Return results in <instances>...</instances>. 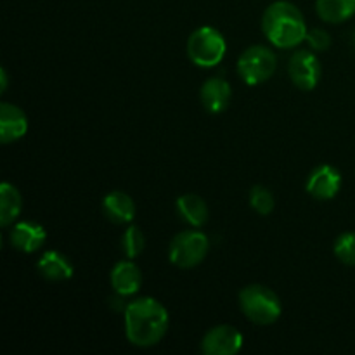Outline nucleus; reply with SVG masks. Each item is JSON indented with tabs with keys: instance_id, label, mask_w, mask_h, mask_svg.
Segmentation results:
<instances>
[{
	"instance_id": "4468645a",
	"label": "nucleus",
	"mask_w": 355,
	"mask_h": 355,
	"mask_svg": "<svg viewBox=\"0 0 355 355\" xmlns=\"http://www.w3.org/2000/svg\"><path fill=\"white\" fill-rule=\"evenodd\" d=\"M103 210L113 224H128L135 217V203L128 194L113 191L103 201Z\"/></svg>"
},
{
	"instance_id": "ddd939ff",
	"label": "nucleus",
	"mask_w": 355,
	"mask_h": 355,
	"mask_svg": "<svg viewBox=\"0 0 355 355\" xmlns=\"http://www.w3.org/2000/svg\"><path fill=\"white\" fill-rule=\"evenodd\" d=\"M111 284H113V290L120 297L135 295L142 284L141 269L130 260L118 262L111 270Z\"/></svg>"
},
{
	"instance_id": "423d86ee",
	"label": "nucleus",
	"mask_w": 355,
	"mask_h": 355,
	"mask_svg": "<svg viewBox=\"0 0 355 355\" xmlns=\"http://www.w3.org/2000/svg\"><path fill=\"white\" fill-rule=\"evenodd\" d=\"M276 66L277 58L270 49L253 45L239 55L238 73L246 85H260L274 75Z\"/></svg>"
},
{
	"instance_id": "0eeeda50",
	"label": "nucleus",
	"mask_w": 355,
	"mask_h": 355,
	"mask_svg": "<svg viewBox=\"0 0 355 355\" xmlns=\"http://www.w3.org/2000/svg\"><path fill=\"white\" fill-rule=\"evenodd\" d=\"M291 80L300 90H312L321 80V62L311 51H297L288 64Z\"/></svg>"
},
{
	"instance_id": "6ab92c4d",
	"label": "nucleus",
	"mask_w": 355,
	"mask_h": 355,
	"mask_svg": "<svg viewBox=\"0 0 355 355\" xmlns=\"http://www.w3.org/2000/svg\"><path fill=\"white\" fill-rule=\"evenodd\" d=\"M250 205H252L253 210L257 211L259 215H269L272 214L274 210V196L267 187L263 186H255L250 193Z\"/></svg>"
},
{
	"instance_id": "f257e3e1",
	"label": "nucleus",
	"mask_w": 355,
	"mask_h": 355,
	"mask_svg": "<svg viewBox=\"0 0 355 355\" xmlns=\"http://www.w3.org/2000/svg\"><path fill=\"white\" fill-rule=\"evenodd\" d=\"M166 329L168 311L155 298H135L125 305V331L132 345H156L166 335Z\"/></svg>"
},
{
	"instance_id": "6e6552de",
	"label": "nucleus",
	"mask_w": 355,
	"mask_h": 355,
	"mask_svg": "<svg viewBox=\"0 0 355 355\" xmlns=\"http://www.w3.org/2000/svg\"><path fill=\"white\" fill-rule=\"evenodd\" d=\"M243 335L234 326H215L205 335L201 350L207 355H234L241 350Z\"/></svg>"
},
{
	"instance_id": "dca6fc26",
	"label": "nucleus",
	"mask_w": 355,
	"mask_h": 355,
	"mask_svg": "<svg viewBox=\"0 0 355 355\" xmlns=\"http://www.w3.org/2000/svg\"><path fill=\"white\" fill-rule=\"evenodd\" d=\"M177 214L193 227H203L208 222V207L198 194H184L177 200Z\"/></svg>"
},
{
	"instance_id": "39448f33",
	"label": "nucleus",
	"mask_w": 355,
	"mask_h": 355,
	"mask_svg": "<svg viewBox=\"0 0 355 355\" xmlns=\"http://www.w3.org/2000/svg\"><path fill=\"white\" fill-rule=\"evenodd\" d=\"M210 243L201 231H184L170 243L168 259L179 269H193L207 257Z\"/></svg>"
},
{
	"instance_id": "a211bd4d",
	"label": "nucleus",
	"mask_w": 355,
	"mask_h": 355,
	"mask_svg": "<svg viewBox=\"0 0 355 355\" xmlns=\"http://www.w3.org/2000/svg\"><path fill=\"white\" fill-rule=\"evenodd\" d=\"M21 208H23V200H21L19 191L12 184L2 182L0 186V225L7 227L14 224L19 217Z\"/></svg>"
},
{
	"instance_id": "5701e85b",
	"label": "nucleus",
	"mask_w": 355,
	"mask_h": 355,
	"mask_svg": "<svg viewBox=\"0 0 355 355\" xmlns=\"http://www.w3.org/2000/svg\"><path fill=\"white\" fill-rule=\"evenodd\" d=\"M0 76H2V90H6V85H7V75H6V69H2V71H0Z\"/></svg>"
},
{
	"instance_id": "f8f14e48",
	"label": "nucleus",
	"mask_w": 355,
	"mask_h": 355,
	"mask_svg": "<svg viewBox=\"0 0 355 355\" xmlns=\"http://www.w3.org/2000/svg\"><path fill=\"white\" fill-rule=\"evenodd\" d=\"M9 238L14 248L19 252L35 253L42 248L47 234H45V229L37 222H19L12 227Z\"/></svg>"
},
{
	"instance_id": "1a4fd4ad",
	"label": "nucleus",
	"mask_w": 355,
	"mask_h": 355,
	"mask_svg": "<svg viewBox=\"0 0 355 355\" xmlns=\"http://www.w3.org/2000/svg\"><path fill=\"white\" fill-rule=\"evenodd\" d=\"M342 187V175L331 165H321L311 173L307 180V193L319 201H328L338 194Z\"/></svg>"
},
{
	"instance_id": "20e7f679",
	"label": "nucleus",
	"mask_w": 355,
	"mask_h": 355,
	"mask_svg": "<svg viewBox=\"0 0 355 355\" xmlns=\"http://www.w3.org/2000/svg\"><path fill=\"white\" fill-rule=\"evenodd\" d=\"M227 44L224 35L211 26H201L187 40V55L200 68L217 66L225 58Z\"/></svg>"
},
{
	"instance_id": "9b49d317",
	"label": "nucleus",
	"mask_w": 355,
	"mask_h": 355,
	"mask_svg": "<svg viewBox=\"0 0 355 355\" xmlns=\"http://www.w3.org/2000/svg\"><path fill=\"white\" fill-rule=\"evenodd\" d=\"M28 130V116L14 104L2 103L0 106V141L3 144L19 141Z\"/></svg>"
},
{
	"instance_id": "412c9836",
	"label": "nucleus",
	"mask_w": 355,
	"mask_h": 355,
	"mask_svg": "<svg viewBox=\"0 0 355 355\" xmlns=\"http://www.w3.org/2000/svg\"><path fill=\"white\" fill-rule=\"evenodd\" d=\"M335 255L345 266L355 267V232H343L335 243Z\"/></svg>"
},
{
	"instance_id": "7ed1b4c3",
	"label": "nucleus",
	"mask_w": 355,
	"mask_h": 355,
	"mask_svg": "<svg viewBox=\"0 0 355 355\" xmlns=\"http://www.w3.org/2000/svg\"><path fill=\"white\" fill-rule=\"evenodd\" d=\"M239 305L246 318L260 326L276 322L281 318V300L272 290L262 284H250L239 293Z\"/></svg>"
},
{
	"instance_id": "f3484780",
	"label": "nucleus",
	"mask_w": 355,
	"mask_h": 355,
	"mask_svg": "<svg viewBox=\"0 0 355 355\" xmlns=\"http://www.w3.org/2000/svg\"><path fill=\"white\" fill-rule=\"evenodd\" d=\"M315 10L326 23L338 24L355 14V0H315Z\"/></svg>"
},
{
	"instance_id": "4be33fe9",
	"label": "nucleus",
	"mask_w": 355,
	"mask_h": 355,
	"mask_svg": "<svg viewBox=\"0 0 355 355\" xmlns=\"http://www.w3.org/2000/svg\"><path fill=\"white\" fill-rule=\"evenodd\" d=\"M305 40L309 42V45H311L314 51L319 52H324L331 47V37H329V33L324 30H319V28L307 31V38H305Z\"/></svg>"
},
{
	"instance_id": "f03ea898",
	"label": "nucleus",
	"mask_w": 355,
	"mask_h": 355,
	"mask_svg": "<svg viewBox=\"0 0 355 355\" xmlns=\"http://www.w3.org/2000/svg\"><path fill=\"white\" fill-rule=\"evenodd\" d=\"M262 30L267 40L279 49L297 47L307 38L304 14L286 0H277L267 7L262 17Z\"/></svg>"
},
{
	"instance_id": "9d476101",
	"label": "nucleus",
	"mask_w": 355,
	"mask_h": 355,
	"mask_svg": "<svg viewBox=\"0 0 355 355\" xmlns=\"http://www.w3.org/2000/svg\"><path fill=\"white\" fill-rule=\"evenodd\" d=\"M232 99V89L227 80L220 76L207 80L201 87V103L203 107L211 114H218L227 110Z\"/></svg>"
},
{
	"instance_id": "2eb2a0df",
	"label": "nucleus",
	"mask_w": 355,
	"mask_h": 355,
	"mask_svg": "<svg viewBox=\"0 0 355 355\" xmlns=\"http://www.w3.org/2000/svg\"><path fill=\"white\" fill-rule=\"evenodd\" d=\"M37 269L49 281H66L73 276L71 262L59 252H45L37 262Z\"/></svg>"
},
{
	"instance_id": "aec40b11",
	"label": "nucleus",
	"mask_w": 355,
	"mask_h": 355,
	"mask_svg": "<svg viewBox=\"0 0 355 355\" xmlns=\"http://www.w3.org/2000/svg\"><path fill=\"white\" fill-rule=\"evenodd\" d=\"M121 245H123V252L128 259H135L137 255H141L142 250L146 246V238L142 234V231L135 225L128 227L125 231L123 238H121Z\"/></svg>"
}]
</instances>
